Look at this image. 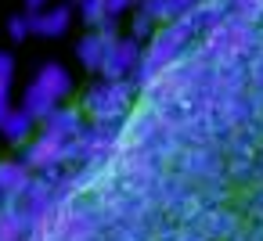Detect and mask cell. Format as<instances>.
<instances>
[{
  "label": "cell",
  "mask_w": 263,
  "mask_h": 241,
  "mask_svg": "<svg viewBox=\"0 0 263 241\" xmlns=\"http://www.w3.org/2000/svg\"><path fill=\"white\" fill-rule=\"evenodd\" d=\"M72 94V72L62 65V62H47L40 72H36V79L26 87V97H22V112L26 115H33L36 123H44V119H51L54 115V108H62V101Z\"/></svg>",
  "instance_id": "6da1fadb"
},
{
  "label": "cell",
  "mask_w": 263,
  "mask_h": 241,
  "mask_svg": "<svg viewBox=\"0 0 263 241\" xmlns=\"http://www.w3.org/2000/svg\"><path fill=\"white\" fill-rule=\"evenodd\" d=\"M134 94H137V87L130 83V79H101L90 94H87V101H83V108H87V115H90V123H108V119H126L137 105H134Z\"/></svg>",
  "instance_id": "7a4b0ae2"
},
{
  "label": "cell",
  "mask_w": 263,
  "mask_h": 241,
  "mask_svg": "<svg viewBox=\"0 0 263 241\" xmlns=\"http://www.w3.org/2000/svg\"><path fill=\"white\" fill-rule=\"evenodd\" d=\"M141 58H144L141 40L119 36V40L112 44V51H108L105 65H101V76H105V79H134V72L141 69Z\"/></svg>",
  "instance_id": "3957f363"
},
{
  "label": "cell",
  "mask_w": 263,
  "mask_h": 241,
  "mask_svg": "<svg viewBox=\"0 0 263 241\" xmlns=\"http://www.w3.org/2000/svg\"><path fill=\"white\" fill-rule=\"evenodd\" d=\"M116 40H119L116 22H105V26L90 29L87 36H80V44H76V58L83 62V69L101 72V65H105V58H108V51H112Z\"/></svg>",
  "instance_id": "277c9868"
},
{
  "label": "cell",
  "mask_w": 263,
  "mask_h": 241,
  "mask_svg": "<svg viewBox=\"0 0 263 241\" xmlns=\"http://www.w3.org/2000/svg\"><path fill=\"white\" fill-rule=\"evenodd\" d=\"M65 140H58V137H51V133H36L33 140H29V148L18 155L33 173H44V169H54V166H62L65 169Z\"/></svg>",
  "instance_id": "5b68a950"
},
{
  "label": "cell",
  "mask_w": 263,
  "mask_h": 241,
  "mask_svg": "<svg viewBox=\"0 0 263 241\" xmlns=\"http://www.w3.org/2000/svg\"><path fill=\"white\" fill-rule=\"evenodd\" d=\"M29 187H33V169L22 158H0V198L22 202Z\"/></svg>",
  "instance_id": "8992f818"
},
{
  "label": "cell",
  "mask_w": 263,
  "mask_h": 241,
  "mask_svg": "<svg viewBox=\"0 0 263 241\" xmlns=\"http://www.w3.org/2000/svg\"><path fill=\"white\" fill-rule=\"evenodd\" d=\"M72 8L69 4H51L44 11H29V22H33V36H44V40H54V36H65L69 26H72Z\"/></svg>",
  "instance_id": "52a82bcc"
},
{
  "label": "cell",
  "mask_w": 263,
  "mask_h": 241,
  "mask_svg": "<svg viewBox=\"0 0 263 241\" xmlns=\"http://www.w3.org/2000/svg\"><path fill=\"white\" fill-rule=\"evenodd\" d=\"M90 123L83 119V112L80 108H69V105H62V108H54V115L51 119H44V133H51V137H58V140H76V137H83V130H87Z\"/></svg>",
  "instance_id": "ba28073f"
},
{
  "label": "cell",
  "mask_w": 263,
  "mask_h": 241,
  "mask_svg": "<svg viewBox=\"0 0 263 241\" xmlns=\"http://www.w3.org/2000/svg\"><path fill=\"white\" fill-rule=\"evenodd\" d=\"M33 130H36V119L26 115L22 108H11V112L0 115V137L11 140V144H26L33 137Z\"/></svg>",
  "instance_id": "9c48e42d"
},
{
  "label": "cell",
  "mask_w": 263,
  "mask_h": 241,
  "mask_svg": "<svg viewBox=\"0 0 263 241\" xmlns=\"http://www.w3.org/2000/svg\"><path fill=\"white\" fill-rule=\"evenodd\" d=\"M137 11H144L155 26H170V22H177L184 11L177 8V0H141V8Z\"/></svg>",
  "instance_id": "30bf717a"
},
{
  "label": "cell",
  "mask_w": 263,
  "mask_h": 241,
  "mask_svg": "<svg viewBox=\"0 0 263 241\" xmlns=\"http://www.w3.org/2000/svg\"><path fill=\"white\" fill-rule=\"evenodd\" d=\"M72 11L90 26V29H98V26H105V22H112L108 18V8H105V0H72Z\"/></svg>",
  "instance_id": "8fae6325"
},
{
  "label": "cell",
  "mask_w": 263,
  "mask_h": 241,
  "mask_svg": "<svg viewBox=\"0 0 263 241\" xmlns=\"http://www.w3.org/2000/svg\"><path fill=\"white\" fill-rule=\"evenodd\" d=\"M11 79H15V58L0 51V115L11 112Z\"/></svg>",
  "instance_id": "7c38bea8"
},
{
  "label": "cell",
  "mask_w": 263,
  "mask_h": 241,
  "mask_svg": "<svg viewBox=\"0 0 263 241\" xmlns=\"http://www.w3.org/2000/svg\"><path fill=\"white\" fill-rule=\"evenodd\" d=\"M155 29H159V26H155L144 11H137V15L130 18V36H134V40H141V44H148V40L155 36Z\"/></svg>",
  "instance_id": "4fadbf2b"
},
{
  "label": "cell",
  "mask_w": 263,
  "mask_h": 241,
  "mask_svg": "<svg viewBox=\"0 0 263 241\" xmlns=\"http://www.w3.org/2000/svg\"><path fill=\"white\" fill-rule=\"evenodd\" d=\"M8 36H11L15 44H22L26 36H33V22H29V11H22V15H11V18H8Z\"/></svg>",
  "instance_id": "5bb4252c"
},
{
  "label": "cell",
  "mask_w": 263,
  "mask_h": 241,
  "mask_svg": "<svg viewBox=\"0 0 263 241\" xmlns=\"http://www.w3.org/2000/svg\"><path fill=\"white\" fill-rule=\"evenodd\" d=\"M105 8H108V18H112V22H119L126 11H134V8H137V0H105Z\"/></svg>",
  "instance_id": "9a60e30c"
},
{
  "label": "cell",
  "mask_w": 263,
  "mask_h": 241,
  "mask_svg": "<svg viewBox=\"0 0 263 241\" xmlns=\"http://www.w3.org/2000/svg\"><path fill=\"white\" fill-rule=\"evenodd\" d=\"M249 205H252V216H256V223H259V227H263V191H256V194H252V202H249Z\"/></svg>",
  "instance_id": "2e32d148"
},
{
  "label": "cell",
  "mask_w": 263,
  "mask_h": 241,
  "mask_svg": "<svg viewBox=\"0 0 263 241\" xmlns=\"http://www.w3.org/2000/svg\"><path fill=\"white\" fill-rule=\"evenodd\" d=\"M51 4H54V0H26V11H44Z\"/></svg>",
  "instance_id": "e0dca14e"
},
{
  "label": "cell",
  "mask_w": 263,
  "mask_h": 241,
  "mask_svg": "<svg viewBox=\"0 0 263 241\" xmlns=\"http://www.w3.org/2000/svg\"><path fill=\"white\" fill-rule=\"evenodd\" d=\"M195 4H198V0H177V8H180V11H187V8H195Z\"/></svg>",
  "instance_id": "ac0fdd59"
},
{
  "label": "cell",
  "mask_w": 263,
  "mask_h": 241,
  "mask_svg": "<svg viewBox=\"0 0 263 241\" xmlns=\"http://www.w3.org/2000/svg\"><path fill=\"white\" fill-rule=\"evenodd\" d=\"M22 241H40V230H29V234H26Z\"/></svg>",
  "instance_id": "d6986e66"
}]
</instances>
